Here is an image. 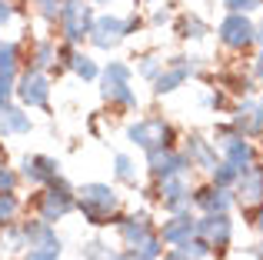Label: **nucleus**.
Instances as JSON below:
<instances>
[{"instance_id":"obj_38","label":"nucleus","mask_w":263,"mask_h":260,"mask_svg":"<svg viewBox=\"0 0 263 260\" xmlns=\"http://www.w3.org/2000/svg\"><path fill=\"white\" fill-rule=\"evenodd\" d=\"M167 20H170V10H154L150 24H157V27H160V24H167Z\"/></svg>"},{"instance_id":"obj_41","label":"nucleus","mask_w":263,"mask_h":260,"mask_svg":"<svg viewBox=\"0 0 263 260\" xmlns=\"http://www.w3.org/2000/svg\"><path fill=\"white\" fill-rule=\"evenodd\" d=\"M257 40H260V44H263V24L257 27Z\"/></svg>"},{"instance_id":"obj_12","label":"nucleus","mask_w":263,"mask_h":260,"mask_svg":"<svg viewBox=\"0 0 263 260\" xmlns=\"http://www.w3.org/2000/svg\"><path fill=\"white\" fill-rule=\"evenodd\" d=\"M20 167H24L20 170L24 180L37 183V187H47V183L60 174V163L53 160V157H44V154H27L24 160H20Z\"/></svg>"},{"instance_id":"obj_26","label":"nucleus","mask_w":263,"mask_h":260,"mask_svg":"<svg viewBox=\"0 0 263 260\" xmlns=\"http://www.w3.org/2000/svg\"><path fill=\"white\" fill-rule=\"evenodd\" d=\"M114 174H117V180H120V183H137V167H134V160H130L127 154H117L114 157Z\"/></svg>"},{"instance_id":"obj_45","label":"nucleus","mask_w":263,"mask_h":260,"mask_svg":"<svg viewBox=\"0 0 263 260\" xmlns=\"http://www.w3.org/2000/svg\"><path fill=\"white\" fill-rule=\"evenodd\" d=\"M150 4H154V0H150Z\"/></svg>"},{"instance_id":"obj_2","label":"nucleus","mask_w":263,"mask_h":260,"mask_svg":"<svg viewBox=\"0 0 263 260\" xmlns=\"http://www.w3.org/2000/svg\"><path fill=\"white\" fill-rule=\"evenodd\" d=\"M117 224H120V237H123V244H127L130 250H140V254H147V257H154V260L163 257V247H160L163 240H160V234L150 227L147 214L123 217V220H117Z\"/></svg>"},{"instance_id":"obj_9","label":"nucleus","mask_w":263,"mask_h":260,"mask_svg":"<svg viewBox=\"0 0 263 260\" xmlns=\"http://www.w3.org/2000/svg\"><path fill=\"white\" fill-rule=\"evenodd\" d=\"M217 33H220V40H223L227 47H233V50H243V47H250L253 40H257V27L247 20V13H233V10L220 20Z\"/></svg>"},{"instance_id":"obj_22","label":"nucleus","mask_w":263,"mask_h":260,"mask_svg":"<svg viewBox=\"0 0 263 260\" xmlns=\"http://www.w3.org/2000/svg\"><path fill=\"white\" fill-rule=\"evenodd\" d=\"M64 67H70L77 77H84V80H97L100 77V70H97V64L87 57V53H67V60H64Z\"/></svg>"},{"instance_id":"obj_18","label":"nucleus","mask_w":263,"mask_h":260,"mask_svg":"<svg viewBox=\"0 0 263 260\" xmlns=\"http://www.w3.org/2000/svg\"><path fill=\"white\" fill-rule=\"evenodd\" d=\"M60 250H64L60 237L53 234V227H47L44 234L27 247V260H60Z\"/></svg>"},{"instance_id":"obj_36","label":"nucleus","mask_w":263,"mask_h":260,"mask_svg":"<svg viewBox=\"0 0 263 260\" xmlns=\"http://www.w3.org/2000/svg\"><path fill=\"white\" fill-rule=\"evenodd\" d=\"M13 13H17V10H13V4H10V0H0V27H7V24H10V20H13Z\"/></svg>"},{"instance_id":"obj_24","label":"nucleus","mask_w":263,"mask_h":260,"mask_svg":"<svg viewBox=\"0 0 263 260\" xmlns=\"http://www.w3.org/2000/svg\"><path fill=\"white\" fill-rule=\"evenodd\" d=\"M180 37H183V40L206 37V24L200 17H193V13H186V17H180Z\"/></svg>"},{"instance_id":"obj_19","label":"nucleus","mask_w":263,"mask_h":260,"mask_svg":"<svg viewBox=\"0 0 263 260\" xmlns=\"http://www.w3.org/2000/svg\"><path fill=\"white\" fill-rule=\"evenodd\" d=\"M186 160H190V167L213 170L217 167V150H213V143L203 140V137H190V140H186Z\"/></svg>"},{"instance_id":"obj_32","label":"nucleus","mask_w":263,"mask_h":260,"mask_svg":"<svg viewBox=\"0 0 263 260\" xmlns=\"http://www.w3.org/2000/svg\"><path fill=\"white\" fill-rule=\"evenodd\" d=\"M223 7L233 10V13H250V10H257V7H263V0H223Z\"/></svg>"},{"instance_id":"obj_15","label":"nucleus","mask_w":263,"mask_h":260,"mask_svg":"<svg viewBox=\"0 0 263 260\" xmlns=\"http://www.w3.org/2000/svg\"><path fill=\"white\" fill-rule=\"evenodd\" d=\"M193 203H197L203 214H227V210L233 207V194H230V187L210 183V187H203V190L193 194Z\"/></svg>"},{"instance_id":"obj_27","label":"nucleus","mask_w":263,"mask_h":260,"mask_svg":"<svg viewBox=\"0 0 263 260\" xmlns=\"http://www.w3.org/2000/svg\"><path fill=\"white\" fill-rule=\"evenodd\" d=\"M237 180H240V170L233 167L230 160H223V163L213 167V183H217V187H233Z\"/></svg>"},{"instance_id":"obj_35","label":"nucleus","mask_w":263,"mask_h":260,"mask_svg":"<svg viewBox=\"0 0 263 260\" xmlns=\"http://www.w3.org/2000/svg\"><path fill=\"white\" fill-rule=\"evenodd\" d=\"M140 73H143L147 80H154L157 73H160V60H157V57H143V64H140Z\"/></svg>"},{"instance_id":"obj_5","label":"nucleus","mask_w":263,"mask_h":260,"mask_svg":"<svg viewBox=\"0 0 263 260\" xmlns=\"http://www.w3.org/2000/svg\"><path fill=\"white\" fill-rule=\"evenodd\" d=\"M100 80H103V87H100L103 100H110V104H120V107H127V110H134V107H137V94L130 90V67H127V64H120V60H110V64L103 67Z\"/></svg>"},{"instance_id":"obj_17","label":"nucleus","mask_w":263,"mask_h":260,"mask_svg":"<svg viewBox=\"0 0 263 260\" xmlns=\"http://www.w3.org/2000/svg\"><path fill=\"white\" fill-rule=\"evenodd\" d=\"M30 114L24 110V107H0V134L4 137H13V134H30Z\"/></svg>"},{"instance_id":"obj_40","label":"nucleus","mask_w":263,"mask_h":260,"mask_svg":"<svg viewBox=\"0 0 263 260\" xmlns=\"http://www.w3.org/2000/svg\"><path fill=\"white\" fill-rule=\"evenodd\" d=\"M257 77L263 80V53H260V57H257Z\"/></svg>"},{"instance_id":"obj_37","label":"nucleus","mask_w":263,"mask_h":260,"mask_svg":"<svg viewBox=\"0 0 263 260\" xmlns=\"http://www.w3.org/2000/svg\"><path fill=\"white\" fill-rule=\"evenodd\" d=\"M117 260H154V257H147V254H140V250H123Z\"/></svg>"},{"instance_id":"obj_39","label":"nucleus","mask_w":263,"mask_h":260,"mask_svg":"<svg viewBox=\"0 0 263 260\" xmlns=\"http://www.w3.org/2000/svg\"><path fill=\"white\" fill-rule=\"evenodd\" d=\"M163 260H190V257H186V254H183L180 247H170L167 254H163Z\"/></svg>"},{"instance_id":"obj_30","label":"nucleus","mask_w":263,"mask_h":260,"mask_svg":"<svg viewBox=\"0 0 263 260\" xmlns=\"http://www.w3.org/2000/svg\"><path fill=\"white\" fill-rule=\"evenodd\" d=\"M17 97V73H0V107Z\"/></svg>"},{"instance_id":"obj_31","label":"nucleus","mask_w":263,"mask_h":260,"mask_svg":"<svg viewBox=\"0 0 263 260\" xmlns=\"http://www.w3.org/2000/svg\"><path fill=\"white\" fill-rule=\"evenodd\" d=\"M84 257H87V260H117L120 254H117V250H110L103 240H93V244H87Z\"/></svg>"},{"instance_id":"obj_16","label":"nucleus","mask_w":263,"mask_h":260,"mask_svg":"<svg viewBox=\"0 0 263 260\" xmlns=\"http://www.w3.org/2000/svg\"><path fill=\"white\" fill-rule=\"evenodd\" d=\"M193 234H197V217H190L186 210H180V214H174L167 224H163L160 240L170 244V247H177V244H183L186 237H193Z\"/></svg>"},{"instance_id":"obj_21","label":"nucleus","mask_w":263,"mask_h":260,"mask_svg":"<svg viewBox=\"0 0 263 260\" xmlns=\"http://www.w3.org/2000/svg\"><path fill=\"white\" fill-rule=\"evenodd\" d=\"M237 190L243 200H263V167H250L247 174H240Z\"/></svg>"},{"instance_id":"obj_46","label":"nucleus","mask_w":263,"mask_h":260,"mask_svg":"<svg viewBox=\"0 0 263 260\" xmlns=\"http://www.w3.org/2000/svg\"><path fill=\"white\" fill-rule=\"evenodd\" d=\"M37 4H40V0H37Z\"/></svg>"},{"instance_id":"obj_13","label":"nucleus","mask_w":263,"mask_h":260,"mask_svg":"<svg viewBox=\"0 0 263 260\" xmlns=\"http://www.w3.org/2000/svg\"><path fill=\"white\" fill-rule=\"evenodd\" d=\"M160 203L170 210V214H180L193 203V194H190V183L183 177H163L160 180Z\"/></svg>"},{"instance_id":"obj_43","label":"nucleus","mask_w":263,"mask_h":260,"mask_svg":"<svg viewBox=\"0 0 263 260\" xmlns=\"http://www.w3.org/2000/svg\"><path fill=\"white\" fill-rule=\"evenodd\" d=\"M257 260H263V244H260V250H257Z\"/></svg>"},{"instance_id":"obj_42","label":"nucleus","mask_w":263,"mask_h":260,"mask_svg":"<svg viewBox=\"0 0 263 260\" xmlns=\"http://www.w3.org/2000/svg\"><path fill=\"white\" fill-rule=\"evenodd\" d=\"M257 227L263 230V210H260V217H257Z\"/></svg>"},{"instance_id":"obj_6","label":"nucleus","mask_w":263,"mask_h":260,"mask_svg":"<svg viewBox=\"0 0 263 260\" xmlns=\"http://www.w3.org/2000/svg\"><path fill=\"white\" fill-rule=\"evenodd\" d=\"M93 27V7L87 0H64L60 4V30H64L67 44H80L84 37H90Z\"/></svg>"},{"instance_id":"obj_10","label":"nucleus","mask_w":263,"mask_h":260,"mask_svg":"<svg viewBox=\"0 0 263 260\" xmlns=\"http://www.w3.org/2000/svg\"><path fill=\"white\" fill-rule=\"evenodd\" d=\"M147 167L157 180H163V177H183L190 170V160H186V154H180L174 147H157V150H147Z\"/></svg>"},{"instance_id":"obj_29","label":"nucleus","mask_w":263,"mask_h":260,"mask_svg":"<svg viewBox=\"0 0 263 260\" xmlns=\"http://www.w3.org/2000/svg\"><path fill=\"white\" fill-rule=\"evenodd\" d=\"M20 210V200L13 197V190H7V194H0V227H7V224H13V217H17Z\"/></svg>"},{"instance_id":"obj_44","label":"nucleus","mask_w":263,"mask_h":260,"mask_svg":"<svg viewBox=\"0 0 263 260\" xmlns=\"http://www.w3.org/2000/svg\"><path fill=\"white\" fill-rule=\"evenodd\" d=\"M260 117H263V104H260Z\"/></svg>"},{"instance_id":"obj_1","label":"nucleus","mask_w":263,"mask_h":260,"mask_svg":"<svg viewBox=\"0 0 263 260\" xmlns=\"http://www.w3.org/2000/svg\"><path fill=\"white\" fill-rule=\"evenodd\" d=\"M77 207L90 224L103 227V224H117V207H120V197L114 187L107 183H84L77 190Z\"/></svg>"},{"instance_id":"obj_4","label":"nucleus","mask_w":263,"mask_h":260,"mask_svg":"<svg viewBox=\"0 0 263 260\" xmlns=\"http://www.w3.org/2000/svg\"><path fill=\"white\" fill-rule=\"evenodd\" d=\"M137 24H140L137 17L100 13V17H93V27H90V44L100 47V50H114V47L123 44V37H127V33H134Z\"/></svg>"},{"instance_id":"obj_23","label":"nucleus","mask_w":263,"mask_h":260,"mask_svg":"<svg viewBox=\"0 0 263 260\" xmlns=\"http://www.w3.org/2000/svg\"><path fill=\"white\" fill-rule=\"evenodd\" d=\"M53 60H57V47H53L50 40H40V44L33 47V53H30V67L47 70V67H53Z\"/></svg>"},{"instance_id":"obj_3","label":"nucleus","mask_w":263,"mask_h":260,"mask_svg":"<svg viewBox=\"0 0 263 260\" xmlns=\"http://www.w3.org/2000/svg\"><path fill=\"white\" fill-rule=\"evenodd\" d=\"M73 194H77V190L57 174L50 183H47V190L40 194V220H44V224L64 220V217L77 207V197H73Z\"/></svg>"},{"instance_id":"obj_25","label":"nucleus","mask_w":263,"mask_h":260,"mask_svg":"<svg viewBox=\"0 0 263 260\" xmlns=\"http://www.w3.org/2000/svg\"><path fill=\"white\" fill-rule=\"evenodd\" d=\"M177 247L183 250V254L190 257V260H203V257H206V254L213 250L210 244H206L203 237H197V234H193V237H186V240H183V244H177Z\"/></svg>"},{"instance_id":"obj_14","label":"nucleus","mask_w":263,"mask_h":260,"mask_svg":"<svg viewBox=\"0 0 263 260\" xmlns=\"http://www.w3.org/2000/svg\"><path fill=\"white\" fill-rule=\"evenodd\" d=\"M190 73H193V64H190L186 57H177L174 64L167 67V70H160V73L154 77V94H157V97H163V94H174L177 87L183 84L186 77H190Z\"/></svg>"},{"instance_id":"obj_8","label":"nucleus","mask_w":263,"mask_h":260,"mask_svg":"<svg viewBox=\"0 0 263 260\" xmlns=\"http://www.w3.org/2000/svg\"><path fill=\"white\" fill-rule=\"evenodd\" d=\"M17 97L30 110H44L50 104V80H47V73L37 70V67H27L17 80Z\"/></svg>"},{"instance_id":"obj_28","label":"nucleus","mask_w":263,"mask_h":260,"mask_svg":"<svg viewBox=\"0 0 263 260\" xmlns=\"http://www.w3.org/2000/svg\"><path fill=\"white\" fill-rule=\"evenodd\" d=\"M17 60H20L17 44H4L0 40V73H17Z\"/></svg>"},{"instance_id":"obj_7","label":"nucleus","mask_w":263,"mask_h":260,"mask_svg":"<svg viewBox=\"0 0 263 260\" xmlns=\"http://www.w3.org/2000/svg\"><path fill=\"white\" fill-rule=\"evenodd\" d=\"M127 137H130V143H137L143 150H157V147H170L174 130H170V124L163 117H143L127 127Z\"/></svg>"},{"instance_id":"obj_20","label":"nucleus","mask_w":263,"mask_h":260,"mask_svg":"<svg viewBox=\"0 0 263 260\" xmlns=\"http://www.w3.org/2000/svg\"><path fill=\"white\" fill-rule=\"evenodd\" d=\"M233 127L243 137H253L263 130V117H260V104H240L237 114H233Z\"/></svg>"},{"instance_id":"obj_11","label":"nucleus","mask_w":263,"mask_h":260,"mask_svg":"<svg viewBox=\"0 0 263 260\" xmlns=\"http://www.w3.org/2000/svg\"><path fill=\"white\" fill-rule=\"evenodd\" d=\"M197 237H203V240L217 250H227V244H230V237H233L230 217L227 214H203L197 220Z\"/></svg>"},{"instance_id":"obj_33","label":"nucleus","mask_w":263,"mask_h":260,"mask_svg":"<svg viewBox=\"0 0 263 260\" xmlns=\"http://www.w3.org/2000/svg\"><path fill=\"white\" fill-rule=\"evenodd\" d=\"M60 4H64V0H40V17H44V20H50V24H53V20H60Z\"/></svg>"},{"instance_id":"obj_34","label":"nucleus","mask_w":263,"mask_h":260,"mask_svg":"<svg viewBox=\"0 0 263 260\" xmlns=\"http://www.w3.org/2000/svg\"><path fill=\"white\" fill-rule=\"evenodd\" d=\"M13 187H17V174L0 163V194H7V190H13Z\"/></svg>"}]
</instances>
